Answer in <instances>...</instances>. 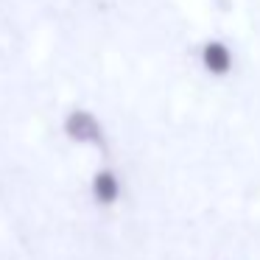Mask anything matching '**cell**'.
I'll use <instances>...</instances> for the list:
<instances>
[{
  "mask_svg": "<svg viewBox=\"0 0 260 260\" xmlns=\"http://www.w3.org/2000/svg\"><path fill=\"white\" fill-rule=\"evenodd\" d=\"M62 135L64 140H70L73 146H81V148H92V151H107L109 148L107 126L101 123V118L92 109H84V107H73L64 115Z\"/></svg>",
  "mask_w": 260,
  "mask_h": 260,
  "instance_id": "1",
  "label": "cell"
},
{
  "mask_svg": "<svg viewBox=\"0 0 260 260\" xmlns=\"http://www.w3.org/2000/svg\"><path fill=\"white\" fill-rule=\"evenodd\" d=\"M196 64L207 79L226 81L238 70V51L230 40L224 37H207L196 48Z\"/></svg>",
  "mask_w": 260,
  "mask_h": 260,
  "instance_id": "2",
  "label": "cell"
},
{
  "mask_svg": "<svg viewBox=\"0 0 260 260\" xmlns=\"http://www.w3.org/2000/svg\"><path fill=\"white\" fill-rule=\"evenodd\" d=\"M87 190H90V199H92L95 207L112 210V207H118V204H120L126 185H123V176H120L118 168H112V165H101V168L92 171Z\"/></svg>",
  "mask_w": 260,
  "mask_h": 260,
  "instance_id": "3",
  "label": "cell"
}]
</instances>
